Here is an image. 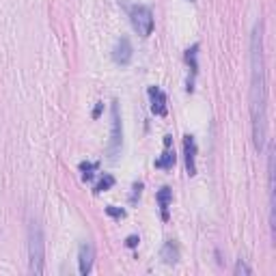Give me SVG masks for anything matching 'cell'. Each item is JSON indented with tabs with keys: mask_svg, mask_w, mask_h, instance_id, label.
I'll return each instance as SVG.
<instances>
[{
	"mask_svg": "<svg viewBox=\"0 0 276 276\" xmlns=\"http://www.w3.org/2000/svg\"><path fill=\"white\" fill-rule=\"evenodd\" d=\"M132 54H134V52H132V43H130V39H127V37H121V39H117L115 48H113V59H115L117 65H121V67L130 65Z\"/></svg>",
	"mask_w": 276,
	"mask_h": 276,
	"instance_id": "5",
	"label": "cell"
},
{
	"mask_svg": "<svg viewBox=\"0 0 276 276\" xmlns=\"http://www.w3.org/2000/svg\"><path fill=\"white\" fill-rule=\"evenodd\" d=\"M130 17H132L134 31L141 35V37H149V35L153 33V13H151L149 7H145V5L132 7Z\"/></svg>",
	"mask_w": 276,
	"mask_h": 276,
	"instance_id": "4",
	"label": "cell"
},
{
	"mask_svg": "<svg viewBox=\"0 0 276 276\" xmlns=\"http://www.w3.org/2000/svg\"><path fill=\"white\" fill-rule=\"evenodd\" d=\"M106 211H108L110 216H115V218H123V216H125V211H123V209H117V207H113V205H108Z\"/></svg>",
	"mask_w": 276,
	"mask_h": 276,
	"instance_id": "16",
	"label": "cell"
},
{
	"mask_svg": "<svg viewBox=\"0 0 276 276\" xmlns=\"http://www.w3.org/2000/svg\"><path fill=\"white\" fill-rule=\"evenodd\" d=\"M190 3H195V0H190Z\"/></svg>",
	"mask_w": 276,
	"mask_h": 276,
	"instance_id": "20",
	"label": "cell"
},
{
	"mask_svg": "<svg viewBox=\"0 0 276 276\" xmlns=\"http://www.w3.org/2000/svg\"><path fill=\"white\" fill-rule=\"evenodd\" d=\"M113 186H115V177H113V175H104V177L95 183L93 192H95V195H99V192H106V190H110Z\"/></svg>",
	"mask_w": 276,
	"mask_h": 276,
	"instance_id": "11",
	"label": "cell"
},
{
	"mask_svg": "<svg viewBox=\"0 0 276 276\" xmlns=\"http://www.w3.org/2000/svg\"><path fill=\"white\" fill-rule=\"evenodd\" d=\"M197 54H199V45H197V43L192 45V48L186 50V63L190 65L192 73H197V69H199V65H197Z\"/></svg>",
	"mask_w": 276,
	"mask_h": 276,
	"instance_id": "12",
	"label": "cell"
},
{
	"mask_svg": "<svg viewBox=\"0 0 276 276\" xmlns=\"http://www.w3.org/2000/svg\"><path fill=\"white\" fill-rule=\"evenodd\" d=\"M173 164H175V153H171V151L164 153L160 160H155V167L158 169H173Z\"/></svg>",
	"mask_w": 276,
	"mask_h": 276,
	"instance_id": "13",
	"label": "cell"
},
{
	"mask_svg": "<svg viewBox=\"0 0 276 276\" xmlns=\"http://www.w3.org/2000/svg\"><path fill=\"white\" fill-rule=\"evenodd\" d=\"M183 153H186V169L188 175H197V143L195 136H183Z\"/></svg>",
	"mask_w": 276,
	"mask_h": 276,
	"instance_id": "7",
	"label": "cell"
},
{
	"mask_svg": "<svg viewBox=\"0 0 276 276\" xmlns=\"http://www.w3.org/2000/svg\"><path fill=\"white\" fill-rule=\"evenodd\" d=\"M93 261H95V248L91 242H85L80 246L78 251V268H80V274H89L93 270Z\"/></svg>",
	"mask_w": 276,
	"mask_h": 276,
	"instance_id": "6",
	"label": "cell"
},
{
	"mask_svg": "<svg viewBox=\"0 0 276 276\" xmlns=\"http://www.w3.org/2000/svg\"><path fill=\"white\" fill-rule=\"evenodd\" d=\"M162 259L167 261V263H177V259H179V248H177V244H175L173 240H169L167 244H164V248H162Z\"/></svg>",
	"mask_w": 276,
	"mask_h": 276,
	"instance_id": "10",
	"label": "cell"
},
{
	"mask_svg": "<svg viewBox=\"0 0 276 276\" xmlns=\"http://www.w3.org/2000/svg\"><path fill=\"white\" fill-rule=\"evenodd\" d=\"M29 259H31V274H43V259H45V242L43 231L37 223H31L29 229Z\"/></svg>",
	"mask_w": 276,
	"mask_h": 276,
	"instance_id": "2",
	"label": "cell"
},
{
	"mask_svg": "<svg viewBox=\"0 0 276 276\" xmlns=\"http://www.w3.org/2000/svg\"><path fill=\"white\" fill-rule=\"evenodd\" d=\"M110 115H113V121H110V141L106 147V153L108 160L115 162L121 155V147H123V127H121V115H119L117 102H113V106H110Z\"/></svg>",
	"mask_w": 276,
	"mask_h": 276,
	"instance_id": "3",
	"label": "cell"
},
{
	"mask_svg": "<svg viewBox=\"0 0 276 276\" xmlns=\"http://www.w3.org/2000/svg\"><path fill=\"white\" fill-rule=\"evenodd\" d=\"M251 119L255 147L257 151H261L265 143V132H268V82H265L261 22L255 24L251 39Z\"/></svg>",
	"mask_w": 276,
	"mask_h": 276,
	"instance_id": "1",
	"label": "cell"
},
{
	"mask_svg": "<svg viewBox=\"0 0 276 276\" xmlns=\"http://www.w3.org/2000/svg\"><path fill=\"white\" fill-rule=\"evenodd\" d=\"M235 274H237V276H240V274H246V276H248V274H253V270L240 259V261H237V265H235Z\"/></svg>",
	"mask_w": 276,
	"mask_h": 276,
	"instance_id": "15",
	"label": "cell"
},
{
	"mask_svg": "<svg viewBox=\"0 0 276 276\" xmlns=\"http://www.w3.org/2000/svg\"><path fill=\"white\" fill-rule=\"evenodd\" d=\"M143 192V183H134V195H132V201H136V197H141Z\"/></svg>",
	"mask_w": 276,
	"mask_h": 276,
	"instance_id": "17",
	"label": "cell"
},
{
	"mask_svg": "<svg viewBox=\"0 0 276 276\" xmlns=\"http://www.w3.org/2000/svg\"><path fill=\"white\" fill-rule=\"evenodd\" d=\"M125 244L130 246V248H134V246L138 244V237H136V235H130V237H127V240H125Z\"/></svg>",
	"mask_w": 276,
	"mask_h": 276,
	"instance_id": "18",
	"label": "cell"
},
{
	"mask_svg": "<svg viewBox=\"0 0 276 276\" xmlns=\"http://www.w3.org/2000/svg\"><path fill=\"white\" fill-rule=\"evenodd\" d=\"M149 99H151V110L153 115L164 117L167 115V95L160 87H149Z\"/></svg>",
	"mask_w": 276,
	"mask_h": 276,
	"instance_id": "8",
	"label": "cell"
},
{
	"mask_svg": "<svg viewBox=\"0 0 276 276\" xmlns=\"http://www.w3.org/2000/svg\"><path fill=\"white\" fill-rule=\"evenodd\" d=\"M171 199H173V192H171V188H160V192H158V203H160V211H162V218L167 220L169 218V205H171Z\"/></svg>",
	"mask_w": 276,
	"mask_h": 276,
	"instance_id": "9",
	"label": "cell"
},
{
	"mask_svg": "<svg viewBox=\"0 0 276 276\" xmlns=\"http://www.w3.org/2000/svg\"><path fill=\"white\" fill-rule=\"evenodd\" d=\"M95 169H97L95 162H82V164H80V171L85 173V181L93 179V171H95Z\"/></svg>",
	"mask_w": 276,
	"mask_h": 276,
	"instance_id": "14",
	"label": "cell"
},
{
	"mask_svg": "<svg viewBox=\"0 0 276 276\" xmlns=\"http://www.w3.org/2000/svg\"><path fill=\"white\" fill-rule=\"evenodd\" d=\"M99 113H102V104H97V108H95V113H93V117H99Z\"/></svg>",
	"mask_w": 276,
	"mask_h": 276,
	"instance_id": "19",
	"label": "cell"
}]
</instances>
